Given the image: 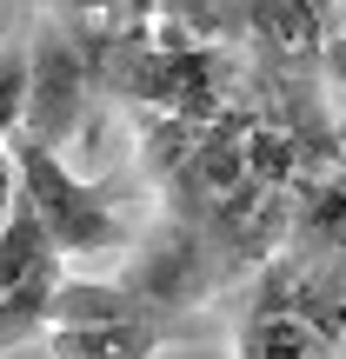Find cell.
Instances as JSON below:
<instances>
[{"label": "cell", "instance_id": "1", "mask_svg": "<svg viewBox=\"0 0 346 359\" xmlns=\"http://www.w3.org/2000/svg\"><path fill=\"white\" fill-rule=\"evenodd\" d=\"M7 154H13L20 193H27V206L40 213L53 253H107V246L127 240V226H120V213H114V193L74 180V173L60 167V154H53L40 133L13 127L7 133Z\"/></svg>", "mask_w": 346, "mask_h": 359}, {"label": "cell", "instance_id": "2", "mask_svg": "<svg viewBox=\"0 0 346 359\" xmlns=\"http://www.w3.org/2000/svg\"><path fill=\"white\" fill-rule=\"evenodd\" d=\"M80 100H87V53L80 40H67L60 20H47L34 34V87H27V133H40L47 147H60L80 120Z\"/></svg>", "mask_w": 346, "mask_h": 359}, {"label": "cell", "instance_id": "3", "mask_svg": "<svg viewBox=\"0 0 346 359\" xmlns=\"http://www.w3.org/2000/svg\"><path fill=\"white\" fill-rule=\"evenodd\" d=\"M173 333H187V326H167L147 306H133L120 320H93V326H47V353L53 359H147Z\"/></svg>", "mask_w": 346, "mask_h": 359}, {"label": "cell", "instance_id": "4", "mask_svg": "<svg viewBox=\"0 0 346 359\" xmlns=\"http://www.w3.org/2000/svg\"><path fill=\"white\" fill-rule=\"evenodd\" d=\"M47 266H60V253H53L40 213L27 206V193H20V200H13V213L0 219V293L27 286L34 273H47Z\"/></svg>", "mask_w": 346, "mask_h": 359}, {"label": "cell", "instance_id": "5", "mask_svg": "<svg viewBox=\"0 0 346 359\" xmlns=\"http://www.w3.org/2000/svg\"><path fill=\"white\" fill-rule=\"evenodd\" d=\"M53 293H60V266H47V273H34L27 286L0 293V353L27 346V339H40L53 326Z\"/></svg>", "mask_w": 346, "mask_h": 359}, {"label": "cell", "instance_id": "6", "mask_svg": "<svg viewBox=\"0 0 346 359\" xmlns=\"http://www.w3.org/2000/svg\"><path fill=\"white\" fill-rule=\"evenodd\" d=\"M27 87H34V40L0 47V140L27 120Z\"/></svg>", "mask_w": 346, "mask_h": 359}]
</instances>
